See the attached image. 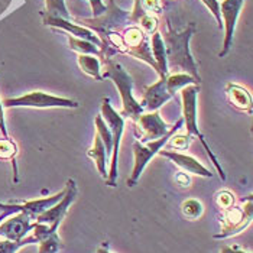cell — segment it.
Instances as JSON below:
<instances>
[{"label": "cell", "mask_w": 253, "mask_h": 253, "mask_svg": "<svg viewBox=\"0 0 253 253\" xmlns=\"http://www.w3.org/2000/svg\"><path fill=\"white\" fill-rule=\"evenodd\" d=\"M181 211L188 220H198L204 213V206L197 198H188L181 204Z\"/></svg>", "instance_id": "cell-24"}, {"label": "cell", "mask_w": 253, "mask_h": 253, "mask_svg": "<svg viewBox=\"0 0 253 253\" xmlns=\"http://www.w3.org/2000/svg\"><path fill=\"white\" fill-rule=\"evenodd\" d=\"M151 51H152V57L155 59L156 67H158V74L159 77L164 78L168 76V67H167V54H165V45H164V39L159 32H155L151 35Z\"/></svg>", "instance_id": "cell-19"}, {"label": "cell", "mask_w": 253, "mask_h": 253, "mask_svg": "<svg viewBox=\"0 0 253 253\" xmlns=\"http://www.w3.org/2000/svg\"><path fill=\"white\" fill-rule=\"evenodd\" d=\"M101 117L106 122V125L109 126V129L112 132V139H113L110 169L107 171L106 182L110 187H116L117 175H119V169H117L119 151H120V142H122V136H123V130H125V117L113 109V106L110 104V98L107 97L103 98V101H101Z\"/></svg>", "instance_id": "cell-4"}, {"label": "cell", "mask_w": 253, "mask_h": 253, "mask_svg": "<svg viewBox=\"0 0 253 253\" xmlns=\"http://www.w3.org/2000/svg\"><path fill=\"white\" fill-rule=\"evenodd\" d=\"M140 7L145 13H161L162 12V1L161 0H139Z\"/></svg>", "instance_id": "cell-30"}, {"label": "cell", "mask_w": 253, "mask_h": 253, "mask_svg": "<svg viewBox=\"0 0 253 253\" xmlns=\"http://www.w3.org/2000/svg\"><path fill=\"white\" fill-rule=\"evenodd\" d=\"M158 155L169 159L171 162L175 164L176 167H179L184 172L204 176V178H211L213 176L211 171H209L201 162H198L193 156L185 155V154H181V152H175V151H164V149H161Z\"/></svg>", "instance_id": "cell-15"}, {"label": "cell", "mask_w": 253, "mask_h": 253, "mask_svg": "<svg viewBox=\"0 0 253 253\" xmlns=\"http://www.w3.org/2000/svg\"><path fill=\"white\" fill-rule=\"evenodd\" d=\"M68 43H70V48L73 51H76L78 54H83V55H101V51L97 45L88 42V41H84V39L76 38V37H71L68 35Z\"/></svg>", "instance_id": "cell-22"}, {"label": "cell", "mask_w": 253, "mask_h": 253, "mask_svg": "<svg viewBox=\"0 0 253 253\" xmlns=\"http://www.w3.org/2000/svg\"><path fill=\"white\" fill-rule=\"evenodd\" d=\"M45 7H46L45 15L48 16L71 20V15L65 6V0H45Z\"/></svg>", "instance_id": "cell-23"}, {"label": "cell", "mask_w": 253, "mask_h": 253, "mask_svg": "<svg viewBox=\"0 0 253 253\" xmlns=\"http://www.w3.org/2000/svg\"><path fill=\"white\" fill-rule=\"evenodd\" d=\"M165 83H167V90L168 93L174 97L176 91H179L181 88L190 85V84H198L194 78L188 74H182V73H176V74H168L165 77Z\"/></svg>", "instance_id": "cell-21"}, {"label": "cell", "mask_w": 253, "mask_h": 253, "mask_svg": "<svg viewBox=\"0 0 253 253\" xmlns=\"http://www.w3.org/2000/svg\"><path fill=\"white\" fill-rule=\"evenodd\" d=\"M87 155L90 156L97 167L98 174L101 175V178L107 179V165H109V156L106 152V148L101 142V139L97 133L94 135V140H93V146L87 151Z\"/></svg>", "instance_id": "cell-18"}, {"label": "cell", "mask_w": 253, "mask_h": 253, "mask_svg": "<svg viewBox=\"0 0 253 253\" xmlns=\"http://www.w3.org/2000/svg\"><path fill=\"white\" fill-rule=\"evenodd\" d=\"M226 96L234 109H237L239 112L248 113L249 116L252 115V96L245 87L229 83L226 85Z\"/></svg>", "instance_id": "cell-17"}, {"label": "cell", "mask_w": 253, "mask_h": 253, "mask_svg": "<svg viewBox=\"0 0 253 253\" xmlns=\"http://www.w3.org/2000/svg\"><path fill=\"white\" fill-rule=\"evenodd\" d=\"M214 201L220 209L229 210V209H232L234 206V195L232 194L230 191H227V190L218 191V193L214 195Z\"/></svg>", "instance_id": "cell-29"}, {"label": "cell", "mask_w": 253, "mask_h": 253, "mask_svg": "<svg viewBox=\"0 0 253 253\" xmlns=\"http://www.w3.org/2000/svg\"><path fill=\"white\" fill-rule=\"evenodd\" d=\"M65 194V188L62 191H59L57 194L51 195V197H45V198H38V200H32V201H26V203H20V204H3L4 207L12 209L15 213H25L28 214L32 220H37V217L41 215L43 211H46L48 209H51L55 203H58L59 200Z\"/></svg>", "instance_id": "cell-14"}, {"label": "cell", "mask_w": 253, "mask_h": 253, "mask_svg": "<svg viewBox=\"0 0 253 253\" xmlns=\"http://www.w3.org/2000/svg\"><path fill=\"white\" fill-rule=\"evenodd\" d=\"M88 3L91 6V12H93L94 18H98V16L104 15L106 10H107V6L101 0H88Z\"/></svg>", "instance_id": "cell-32"}, {"label": "cell", "mask_w": 253, "mask_h": 253, "mask_svg": "<svg viewBox=\"0 0 253 253\" xmlns=\"http://www.w3.org/2000/svg\"><path fill=\"white\" fill-rule=\"evenodd\" d=\"M18 155V146L10 137L0 139V159H10L15 161V156Z\"/></svg>", "instance_id": "cell-27"}, {"label": "cell", "mask_w": 253, "mask_h": 253, "mask_svg": "<svg viewBox=\"0 0 253 253\" xmlns=\"http://www.w3.org/2000/svg\"><path fill=\"white\" fill-rule=\"evenodd\" d=\"M252 195L248 197L245 207H232L226 210L221 226V233L215 234V239H226L243 232L252 221Z\"/></svg>", "instance_id": "cell-9"}, {"label": "cell", "mask_w": 253, "mask_h": 253, "mask_svg": "<svg viewBox=\"0 0 253 253\" xmlns=\"http://www.w3.org/2000/svg\"><path fill=\"white\" fill-rule=\"evenodd\" d=\"M35 221L32 223V218L25 213H15L9 215L7 220L4 218L0 223V236L7 240L19 242L23 237H26L29 232H32Z\"/></svg>", "instance_id": "cell-12"}, {"label": "cell", "mask_w": 253, "mask_h": 253, "mask_svg": "<svg viewBox=\"0 0 253 253\" xmlns=\"http://www.w3.org/2000/svg\"><path fill=\"white\" fill-rule=\"evenodd\" d=\"M175 182L181 188H188L191 184V176L187 172H178L175 175Z\"/></svg>", "instance_id": "cell-33"}, {"label": "cell", "mask_w": 253, "mask_h": 253, "mask_svg": "<svg viewBox=\"0 0 253 253\" xmlns=\"http://www.w3.org/2000/svg\"><path fill=\"white\" fill-rule=\"evenodd\" d=\"M0 133L3 137H9L7 135V129H6V122H4V107L0 101Z\"/></svg>", "instance_id": "cell-34"}, {"label": "cell", "mask_w": 253, "mask_h": 253, "mask_svg": "<svg viewBox=\"0 0 253 253\" xmlns=\"http://www.w3.org/2000/svg\"><path fill=\"white\" fill-rule=\"evenodd\" d=\"M96 253H112V252H110V251H109L107 248H98L97 252H96Z\"/></svg>", "instance_id": "cell-36"}, {"label": "cell", "mask_w": 253, "mask_h": 253, "mask_svg": "<svg viewBox=\"0 0 253 253\" xmlns=\"http://www.w3.org/2000/svg\"><path fill=\"white\" fill-rule=\"evenodd\" d=\"M190 143H191V136H188V135H175V133L169 137L168 142H167V145L169 148L175 149V151L187 149L190 146Z\"/></svg>", "instance_id": "cell-28"}, {"label": "cell", "mask_w": 253, "mask_h": 253, "mask_svg": "<svg viewBox=\"0 0 253 253\" xmlns=\"http://www.w3.org/2000/svg\"><path fill=\"white\" fill-rule=\"evenodd\" d=\"M220 253H248V252L240 251V249H237V248H232V246H223V248H221V251H220Z\"/></svg>", "instance_id": "cell-35"}, {"label": "cell", "mask_w": 253, "mask_h": 253, "mask_svg": "<svg viewBox=\"0 0 253 253\" xmlns=\"http://www.w3.org/2000/svg\"><path fill=\"white\" fill-rule=\"evenodd\" d=\"M243 4L245 0H223L220 3V16H223L221 25L224 26V42H223V49L218 54L220 58H224L233 45L234 31Z\"/></svg>", "instance_id": "cell-10"}, {"label": "cell", "mask_w": 253, "mask_h": 253, "mask_svg": "<svg viewBox=\"0 0 253 253\" xmlns=\"http://www.w3.org/2000/svg\"><path fill=\"white\" fill-rule=\"evenodd\" d=\"M77 184L74 179H68L65 184V194L59 200L58 203H55L51 209H48L46 211H43L42 214L37 217V223H43L48 224L52 230H58L61 221L64 220V217L68 213V209L71 207V204L74 203V200L77 198Z\"/></svg>", "instance_id": "cell-8"}, {"label": "cell", "mask_w": 253, "mask_h": 253, "mask_svg": "<svg viewBox=\"0 0 253 253\" xmlns=\"http://www.w3.org/2000/svg\"><path fill=\"white\" fill-rule=\"evenodd\" d=\"M198 91H200V84H190L184 88H181V101H182V123H185V127H187V135L188 136H195L201 145L204 146L207 155L210 156L213 165L215 167L217 172L220 178L223 181H226V174L218 162V159L215 158L213 154L211 148L209 146V143L206 142V137L201 133L198 125H197V96H198Z\"/></svg>", "instance_id": "cell-3"}, {"label": "cell", "mask_w": 253, "mask_h": 253, "mask_svg": "<svg viewBox=\"0 0 253 253\" xmlns=\"http://www.w3.org/2000/svg\"><path fill=\"white\" fill-rule=\"evenodd\" d=\"M104 74H101L103 78H110L116 88L120 93L122 98V116L129 117L132 120H136L137 117L143 113V107L136 98L133 97V80L127 74V71L119 64L112 59H104Z\"/></svg>", "instance_id": "cell-2"}, {"label": "cell", "mask_w": 253, "mask_h": 253, "mask_svg": "<svg viewBox=\"0 0 253 253\" xmlns=\"http://www.w3.org/2000/svg\"><path fill=\"white\" fill-rule=\"evenodd\" d=\"M203 4L211 12V15L214 16L217 23H218V28L221 29V16H220V1L218 0H201Z\"/></svg>", "instance_id": "cell-31"}, {"label": "cell", "mask_w": 253, "mask_h": 253, "mask_svg": "<svg viewBox=\"0 0 253 253\" xmlns=\"http://www.w3.org/2000/svg\"><path fill=\"white\" fill-rule=\"evenodd\" d=\"M4 109L12 107H31V109H77V101L71 98L58 97L45 91H31L23 96L13 98H4L1 101Z\"/></svg>", "instance_id": "cell-6"}, {"label": "cell", "mask_w": 253, "mask_h": 253, "mask_svg": "<svg viewBox=\"0 0 253 253\" xmlns=\"http://www.w3.org/2000/svg\"><path fill=\"white\" fill-rule=\"evenodd\" d=\"M182 119H178L176 123L171 127V130L165 135V136L159 137L156 140H151L146 143H140L139 140H136L133 143V155H135V162H133V169L132 174L127 178V185L129 187H135L137 182V179L140 178L143 169L146 168V165L151 162V159L159 154V151L167 145L168 139L172 136L174 133H176L179 130V127L182 126Z\"/></svg>", "instance_id": "cell-5"}, {"label": "cell", "mask_w": 253, "mask_h": 253, "mask_svg": "<svg viewBox=\"0 0 253 253\" xmlns=\"http://www.w3.org/2000/svg\"><path fill=\"white\" fill-rule=\"evenodd\" d=\"M137 127V136H139V142L140 143H146L151 140H156L159 137L165 136L171 127L162 120V117L159 116L158 112H151L146 115H140L136 120Z\"/></svg>", "instance_id": "cell-11"}, {"label": "cell", "mask_w": 253, "mask_h": 253, "mask_svg": "<svg viewBox=\"0 0 253 253\" xmlns=\"http://www.w3.org/2000/svg\"><path fill=\"white\" fill-rule=\"evenodd\" d=\"M171 98H172V96L167 90L165 77L159 78L155 84H152V85H149V87L145 88V93H143V98H142L140 106L143 107V110L156 112L162 104H165Z\"/></svg>", "instance_id": "cell-16"}, {"label": "cell", "mask_w": 253, "mask_h": 253, "mask_svg": "<svg viewBox=\"0 0 253 253\" xmlns=\"http://www.w3.org/2000/svg\"><path fill=\"white\" fill-rule=\"evenodd\" d=\"M38 253H57L62 249V242L58 233L51 234L38 243Z\"/></svg>", "instance_id": "cell-26"}, {"label": "cell", "mask_w": 253, "mask_h": 253, "mask_svg": "<svg viewBox=\"0 0 253 253\" xmlns=\"http://www.w3.org/2000/svg\"><path fill=\"white\" fill-rule=\"evenodd\" d=\"M42 22H43V25H46V26L58 28V29H62V31L68 32V35H71V37H76V38L88 41V42L97 45L98 48H103V46H104L103 41L98 38L93 31H90V29H87V28H84V26H81V25H78V23H74L73 20L54 18V16H48V15L43 13V15H42Z\"/></svg>", "instance_id": "cell-13"}, {"label": "cell", "mask_w": 253, "mask_h": 253, "mask_svg": "<svg viewBox=\"0 0 253 253\" xmlns=\"http://www.w3.org/2000/svg\"><path fill=\"white\" fill-rule=\"evenodd\" d=\"M122 39L126 46V54L145 61L158 73V67H156L155 59L152 57V51H151L149 35H146L139 26H130L123 32Z\"/></svg>", "instance_id": "cell-7"}, {"label": "cell", "mask_w": 253, "mask_h": 253, "mask_svg": "<svg viewBox=\"0 0 253 253\" xmlns=\"http://www.w3.org/2000/svg\"><path fill=\"white\" fill-rule=\"evenodd\" d=\"M78 67L81 68L83 73H85L87 76L93 77L97 81H101L103 80V76H101V64L96 55H83L80 54L77 58Z\"/></svg>", "instance_id": "cell-20"}, {"label": "cell", "mask_w": 253, "mask_h": 253, "mask_svg": "<svg viewBox=\"0 0 253 253\" xmlns=\"http://www.w3.org/2000/svg\"><path fill=\"white\" fill-rule=\"evenodd\" d=\"M195 32V25L190 23L184 31L175 32L168 26V32L162 37L167 54V67L168 74H188L200 84L201 77L197 68L193 54L190 51V41Z\"/></svg>", "instance_id": "cell-1"}, {"label": "cell", "mask_w": 253, "mask_h": 253, "mask_svg": "<svg viewBox=\"0 0 253 253\" xmlns=\"http://www.w3.org/2000/svg\"><path fill=\"white\" fill-rule=\"evenodd\" d=\"M34 243H38L34 234L23 237L19 242H13V240L3 239V240H0V253H16L22 248H25L28 245H34Z\"/></svg>", "instance_id": "cell-25"}]
</instances>
